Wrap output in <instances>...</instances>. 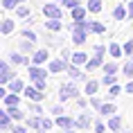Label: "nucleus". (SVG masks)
<instances>
[{
	"label": "nucleus",
	"mask_w": 133,
	"mask_h": 133,
	"mask_svg": "<svg viewBox=\"0 0 133 133\" xmlns=\"http://www.w3.org/2000/svg\"><path fill=\"white\" fill-rule=\"evenodd\" d=\"M79 97V90L75 84H63L59 86V99L61 102H68V99H77Z\"/></svg>",
	"instance_id": "1"
},
{
	"label": "nucleus",
	"mask_w": 133,
	"mask_h": 133,
	"mask_svg": "<svg viewBox=\"0 0 133 133\" xmlns=\"http://www.w3.org/2000/svg\"><path fill=\"white\" fill-rule=\"evenodd\" d=\"M43 16L45 18H59V21H63V11L56 2H45L43 5Z\"/></svg>",
	"instance_id": "2"
},
{
	"label": "nucleus",
	"mask_w": 133,
	"mask_h": 133,
	"mask_svg": "<svg viewBox=\"0 0 133 133\" xmlns=\"http://www.w3.org/2000/svg\"><path fill=\"white\" fill-rule=\"evenodd\" d=\"M68 65H70V61H65V59H52V61L48 63V70L52 72V75H59V72H65L68 70Z\"/></svg>",
	"instance_id": "3"
},
{
	"label": "nucleus",
	"mask_w": 133,
	"mask_h": 133,
	"mask_svg": "<svg viewBox=\"0 0 133 133\" xmlns=\"http://www.w3.org/2000/svg\"><path fill=\"white\" fill-rule=\"evenodd\" d=\"M9 61L14 63V65H32V54H25V52H21V50H18V52H11V54H9Z\"/></svg>",
	"instance_id": "4"
},
{
	"label": "nucleus",
	"mask_w": 133,
	"mask_h": 133,
	"mask_svg": "<svg viewBox=\"0 0 133 133\" xmlns=\"http://www.w3.org/2000/svg\"><path fill=\"white\" fill-rule=\"evenodd\" d=\"M14 77L16 75L11 70V65H9V61H0V84H9Z\"/></svg>",
	"instance_id": "5"
},
{
	"label": "nucleus",
	"mask_w": 133,
	"mask_h": 133,
	"mask_svg": "<svg viewBox=\"0 0 133 133\" xmlns=\"http://www.w3.org/2000/svg\"><path fill=\"white\" fill-rule=\"evenodd\" d=\"M27 75H29L32 81H38V79H45V77H48V70H43L41 65L32 63V65H27Z\"/></svg>",
	"instance_id": "6"
},
{
	"label": "nucleus",
	"mask_w": 133,
	"mask_h": 133,
	"mask_svg": "<svg viewBox=\"0 0 133 133\" xmlns=\"http://www.w3.org/2000/svg\"><path fill=\"white\" fill-rule=\"evenodd\" d=\"M25 97L29 99V102H43V97H45V92L38 90L34 84L32 86H25Z\"/></svg>",
	"instance_id": "7"
},
{
	"label": "nucleus",
	"mask_w": 133,
	"mask_h": 133,
	"mask_svg": "<svg viewBox=\"0 0 133 133\" xmlns=\"http://www.w3.org/2000/svg\"><path fill=\"white\" fill-rule=\"evenodd\" d=\"M102 65H104V54L102 52H95V56H90L88 63H86V70L92 72V70H97V68H102Z\"/></svg>",
	"instance_id": "8"
},
{
	"label": "nucleus",
	"mask_w": 133,
	"mask_h": 133,
	"mask_svg": "<svg viewBox=\"0 0 133 133\" xmlns=\"http://www.w3.org/2000/svg\"><path fill=\"white\" fill-rule=\"evenodd\" d=\"M65 75H68V77H72V79H77V81H88V77L79 70V65H75V63H70V65H68Z\"/></svg>",
	"instance_id": "9"
},
{
	"label": "nucleus",
	"mask_w": 133,
	"mask_h": 133,
	"mask_svg": "<svg viewBox=\"0 0 133 133\" xmlns=\"http://www.w3.org/2000/svg\"><path fill=\"white\" fill-rule=\"evenodd\" d=\"M90 124H95V122H92V117H90V113L84 111V113L77 117V124H75V129H90Z\"/></svg>",
	"instance_id": "10"
},
{
	"label": "nucleus",
	"mask_w": 133,
	"mask_h": 133,
	"mask_svg": "<svg viewBox=\"0 0 133 133\" xmlns=\"http://www.w3.org/2000/svg\"><path fill=\"white\" fill-rule=\"evenodd\" d=\"M9 113V117L14 119V122H23V119H27L25 117V111H21V106H5Z\"/></svg>",
	"instance_id": "11"
},
{
	"label": "nucleus",
	"mask_w": 133,
	"mask_h": 133,
	"mask_svg": "<svg viewBox=\"0 0 133 133\" xmlns=\"http://www.w3.org/2000/svg\"><path fill=\"white\" fill-rule=\"evenodd\" d=\"M25 124H27V129H32V131H41L43 129V117L41 115H32V117H27L25 119Z\"/></svg>",
	"instance_id": "12"
},
{
	"label": "nucleus",
	"mask_w": 133,
	"mask_h": 133,
	"mask_svg": "<svg viewBox=\"0 0 133 133\" xmlns=\"http://www.w3.org/2000/svg\"><path fill=\"white\" fill-rule=\"evenodd\" d=\"M88 29H72V43L75 45H84L86 43V38H88Z\"/></svg>",
	"instance_id": "13"
},
{
	"label": "nucleus",
	"mask_w": 133,
	"mask_h": 133,
	"mask_svg": "<svg viewBox=\"0 0 133 133\" xmlns=\"http://www.w3.org/2000/svg\"><path fill=\"white\" fill-rule=\"evenodd\" d=\"M108 131H113V133H124V129H122V117L111 115V117H108Z\"/></svg>",
	"instance_id": "14"
},
{
	"label": "nucleus",
	"mask_w": 133,
	"mask_h": 133,
	"mask_svg": "<svg viewBox=\"0 0 133 133\" xmlns=\"http://www.w3.org/2000/svg\"><path fill=\"white\" fill-rule=\"evenodd\" d=\"M54 119H56V126H59V129H72V126L77 124V119L68 117V115H59V117H54Z\"/></svg>",
	"instance_id": "15"
},
{
	"label": "nucleus",
	"mask_w": 133,
	"mask_h": 133,
	"mask_svg": "<svg viewBox=\"0 0 133 133\" xmlns=\"http://www.w3.org/2000/svg\"><path fill=\"white\" fill-rule=\"evenodd\" d=\"M0 131H11V117H9L7 108L0 111Z\"/></svg>",
	"instance_id": "16"
},
{
	"label": "nucleus",
	"mask_w": 133,
	"mask_h": 133,
	"mask_svg": "<svg viewBox=\"0 0 133 133\" xmlns=\"http://www.w3.org/2000/svg\"><path fill=\"white\" fill-rule=\"evenodd\" d=\"M14 27H16V23L11 21V18H2V23H0V34L9 36L11 32H14Z\"/></svg>",
	"instance_id": "17"
},
{
	"label": "nucleus",
	"mask_w": 133,
	"mask_h": 133,
	"mask_svg": "<svg viewBox=\"0 0 133 133\" xmlns=\"http://www.w3.org/2000/svg\"><path fill=\"white\" fill-rule=\"evenodd\" d=\"M48 59H50V52H48V50H36L34 54H32V63H36V65L45 63Z\"/></svg>",
	"instance_id": "18"
},
{
	"label": "nucleus",
	"mask_w": 133,
	"mask_h": 133,
	"mask_svg": "<svg viewBox=\"0 0 133 133\" xmlns=\"http://www.w3.org/2000/svg\"><path fill=\"white\" fill-rule=\"evenodd\" d=\"M2 104L5 106H21V97H18V92H11L9 90L5 97H2Z\"/></svg>",
	"instance_id": "19"
},
{
	"label": "nucleus",
	"mask_w": 133,
	"mask_h": 133,
	"mask_svg": "<svg viewBox=\"0 0 133 133\" xmlns=\"http://www.w3.org/2000/svg\"><path fill=\"white\" fill-rule=\"evenodd\" d=\"M115 113H117V108H115V104H111V102H104L102 108H99V115H102V117H111Z\"/></svg>",
	"instance_id": "20"
},
{
	"label": "nucleus",
	"mask_w": 133,
	"mask_h": 133,
	"mask_svg": "<svg viewBox=\"0 0 133 133\" xmlns=\"http://www.w3.org/2000/svg\"><path fill=\"white\" fill-rule=\"evenodd\" d=\"M7 88L11 92H25V84H23V79H18V77H14L11 81L7 84Z\"/></svg>",
	"instance_id": "21"
},
{
	"label": "nucleus",
	"mask_w": 133,
	"mask_h": 133,
	"mask_svg": "<svg viewBox=\"0 0 133 133\" xmlns=\"http://www.w3.org/2000/svg\"><path fill=\"white\" fill-rule=\"evenodd\" d=\"M88 32L90 34H104L106 27H104V23H99V21H88Z\"/></svg>",
	"instance_id": "22"
},
{
	"label": "nucleus",
	"mask_w": 133,
	"mask_h": 133,
	"mask_svg": "<svg viewBox=\"0 0 133 133\" xmlns=\"http://www.w3.org/2000/svg\"><path fill=\"white\" fill-rule=\"evenodd\" d=\"M34 45H36L34 41H27V38H25V41L18 43V50H21V52H25V54H34V52H36Z\"/></svg>",
	"instance_id": "23"
},
{
	"label": "nucleus",
	"mask_w": 133,
	"mask_h": 133,
	"mask_svg": "<svg viewBox=\"0 0 133 133\" xmlns=\"http://www.w3.org/2000/svg\"><path fill=\"white\" fill-rule=\"evenodd\" d=\"M61 21H59V18H48V21H45V29H48V32H61Z\"/></svg>",
	"instance_id": "24"
},
{
	"label": "nucleus",
	"mask_w": 133,
	"mask_h": 133,
	"mask_svg": "<svg viewBox=\"0 0 133 133\" xmlns=\"http://www.w3.org/2000/svg\"><path fill=\"white\" fill-rule=\"evenodd\" d=\"M70 63H75V65H86L88 63V54L86 52H72V61Z\"/></svg>",
	"instance_id": "25"
},
{
	"label": "nucleus",
	"mask_w": 133,
	"mask_h": 133,
	"mask_svg": "<svg viewBox=\"0 0 133 133\" xmlns=\"http://www.w3.org/2000/svg\"><path fill=\"white\" fill-rule=\"evenodd\" d=\"M113 18H115V21H124V18H129V11H126L124 5H117V7L113 9Z\"/></svg>",
	"instance_id": "26"
},
{
	"label": "nucleus",
	"mask_w": 133,
	"mask_h": 133,
	"mask_svg": "<svg viewBox=\"0 0 133 133\" xmlns=\"http://www.w3.org/2000/svg\"><path fill=\"white\" fill-rule=\"evenodd\" d=\"M97 88H99V81H95V79H88V81H86V88H84V92L88 95V97H92V95L97 92Z\"/></svg>",
	"instance_id": "27"
},
{
	"label": "nucleus",
	"mask_w": 133,
	"mask_h": 133,
	"mask_svg": "<svg viewBox=\"0 0 133 133\" xmlns=\"http://www.w3.org/2000/svg\"><path fill=\"white\" fill-rule=\"evenodd\" d=\"M108 54H111L113 59H119V56L124 54V48L117 45V43H111V45H108Z\"/></svg>",
	"instance_id": "28"
},
{
	"label": "nucleus",
	"mask_w": 133,
	"mask_h": 133,
	"mask_svg": "<svg viewBox=\"0 0 133 133\" xmlns=\"http://www.w3.org/2000/svg\"><path fill=\"white\" fill-rule=\"evenodd\" d=\"M70 14H72V21H84L86 14H88V9H84V7H75V9H70Z\"/></svg>",
	"instance_id": "29"
},
{
	"label": "nucleus",
	"mask_w": 133,
	"mask_h": 133,
	"mask_svg": "<svg viewBox=\"0 0 133 133\" xmlns=\"http://www.w3.org/2000/svg\"><path fill=\"white\" fill-rule=\"evenodd\" d=\"M122 72H124V77H126V79H131V77H133V56H129V59H126V63L122 65Z\"/></svg>",
	"instance_id": "30"
},
{
	"label": "nucleus",
	"mask_w": 133,
	"mask_h": 133,
	"mask_svg": "<svg viewBox=\"0 0 133 133\" xmlns=\"http://www.w3.org/2000/svg\"><path fill=\"white\" fill-rule=\"evenodd\" d=\"M86 9H88L90 14H99V11H102V0H88Z\"/></svg>",
	"instance_id": "31"
},
{
	"label": "nucleus",
	"mask_w": 133,
	"mask_h": 133,
	"mask_svg": "<svg viewBox=\"0 0 133 133\" xmlns=\"http://www.w3.org/2000/svg\"><path fill=\"white\" fill-rule=\"evenodd\" d=\"M102 70H104V75H115L119 68H117V63H115V61H108V63L102 65Z\"/></svg>",
	"instance_id": "32"
},
{
	"label": "nucleus",
	"mask_w": 133,
	"mask_h": 133,
	"mask_svg": "<svg viewBox=\"0 0 133 133\" xmlns=\"http://www.w3.org/2000/svg\"><path fill=\"white\" fill-rule=\"evenodd\" d=\"M21 36H23V38H27V41H38V36H36V32H32V29H29V27H25V29H21Z\"/></svg>",
	"instance_id": "33"
},
{
	"label": "nucleus",
	"mask_w": 133,
	"mask_h": 133,
	"mask_svg": "<svg viewBox=\"0 0 133 133\" xmlns=\"http://www.w3.org/2000/svg\"><path fill=\"white\" fill-rule=\"evenodd\" d=\"M119 92H122V88H119L117 84H113V86H108V92H106V97H108V99H115Z\"/></svg>",
	"instance_id": "34"
},
{
	"label": "nucleus",
	"mask_w": 133,
	"mask_h": 133,
	"mask_svg": "<svg viewBox=\"0 0 133 133\" xmlns=\"http://www.w3.org/2000/svg\"><path fill=\"white\" fill-rule=\"evenodd\" d=\"M43 41L48 43V45H61V38H56L52 34H43Z\"/></svg>",
	"instance_id": "35"
},
{
	"label": "nucleus",
	"mask_w": 133,
	"mask_h": 133,
	"mask_svg": "<svg viewBox=\"0 0 133 133\" xmlns=\"http://www.w3.org/2000/svg\"><path fill=\"white\" fill-rule=\"evenodd\" d=\"M27 108L32 111V115H43V108H41V104H38V102H29Z\"/></svg>",
	"instance_id": "36"
},
{
	"label": "nucleus",
	"mask_w": 133,
	"mask_h": 133,
	"mask_svg": "<svg viewBox=\"0 0 133 133\" xmlns=\"http://www.w3.org/2000/svg\"><path fill=\"white\" fill-rule=\"evenodd\" d=\"M102 84H104V86L117 84V75H104V77H102Z\"/></svg>",
	"instance_id": "37"
},
{
	"label": "nucleus",
	"mask_w": 133,
	"mask_h": 133,
	"mask_svg": "<svg viewBox=\"0 0 133 133\" xmlns=\"http://www.w3.org/2000/svg\"><path fill=\"white\" fill-rule=\"evenodd\" d=\"M16 14H18V18H27V16H32V14H29V7H25V5H18V7H16Z\"/></svg>",
	"instance_id": "38"
},
{
	"label": "nucleus",
	"mask_w": 133,
	"mask_h": 133,
	"mask_svg": "<svg viewBox=\"0 0 133 133\" xmlns=\"http://www.w3.org/2000/svg\"><path fill=\"white\" fill-rule=\"evenodd\" d=\"M95 133H106L108 131V124H104V122H102V119H95Z\"/></svg>",
	"instance_id": "39"
},
{
	"label": "nucleus",
	"mask_w": 133,
	"mask_h": 133,
	"mask_svg": "<svg viewBox=\"0 0 133 133\" xmlns=\"http://www.w3.org/2000/svg\"><path fill=\"white\" fill-rule=\"evenodd\" d=\"M21 2H25V0H2V7L5 9H16Z\"/></svg>",
	"instance_id": "40"
},
{
	"label": "nucleus",
	"mask_w": 133,
	"mask_h": 133,
	"mask_svg": "<svg viewBox=\"0 0 133 133\" xmlns=\"http://www.w3.org/2000/svg\"><path fill=\"white\" fill-rule=\"evenodd\" d=\"M122 48H124V54H126V56H133V38H129Z\"/></svg>",
	"instance_id": "41"
},
{
	"label": "nucleus",
	"mask_w": 133,
	"mask_h": 133,
	"mask_svg": "<svg viewBox=\"0 0 133 133\" xmlns=\"http://www.w3.org/2000/svg\"><path fill=\"white\" fill-rule=\"evenodd\" d=\"M88 99H90V106L95 108V111H99V108H102V104H104V102H102L99 97H95V95H92V97H88Z\"/></svg>",
	"instance_id": "42"
},
{
	"label": "nucleus",
	"mask_w": 133,
	"mask_h": 133,
	"mask_svg": "<svg viewBox=\"0 0 133 133\" xmlns=\"http://www.w3.org/2000/svg\"><path fill=\"white\" fill-rule=\"evenodd\" d=\"M61 5L68 9H75V7H79V0H61Z\"/></svg>",
	"instance_id": "43"
},
{
	"label": "nucleus",
	"mask_w": 133,
	"mask_h": 133,
	"mask_svg": "<svg viewBox=\"0 0 133 133\" xmlns=\"http://www.w3.org/2000/svg\"><path fill=\"white\" fill-rule=\"evenodd\" d=\"M50 113H52V117H59V115H63V106H52V108H50Z\"/></svg>",
	"instance_id": "44"
},
{
	"label": "nucleus",
	"mask_w": 133,
	"mask_h": 133,
	"mask_svg": "<svg viewBox=\"0 0 133 133\" xmlns=\"http://www.w3.org/2000/svg\"><path fill=\"white\" fill-rule=\"evenodd\" d=\"M56 122H52V119L50 117H43V129H45V131H52V126H54Z\"/></svg>",
	"instance_id": "45"
},
{
	"label": "nucleus",
	"mask_w": 133,
	"mask_h": 133,
	"mask_svg": "<svg viewBox=\"0 0 133 133\" xmlns=\"http://www.w3.org/2000/svg\"><path fill=\"white\" fill-rule=\"evenodd\" d=\"M32 84H34L38 90H45V88H48V81H45V79H38V81H32Z\"/></svg>",
	"instance_id": "46"
},
{
	"label": "nucleus",
	"mask_w": 133,
	"mask_h": 133,
	"mask_svg": "<svg viewBox=\"0 0 133 133\" xmlns=\"http://www.w3.org/2000/svg\"><path fill=\"white\" fill-rule=\"evenodd\" d=\"M61 59H65V61H72V52L68 48H63L61 50Z\"/></svg>",
	"instance_id": "47"
},
{
	"label": "nucleus",
	"mask_w": 133,
	"mask_h": 133,
	"mask_svg": "<svg viewBox=\"0 0 133 133\" xmlns=\"http://www.w3.org/2000/svg\"><path fill=\"white\" fill-rule=\"evenodd\" d=\"M90 104V99H84V97H77V106L79 108H86V106Z\"/></svg>",
	"instance_id": "48"
},
{
	"label": "nucleus",
	"mask_w": 133,
	"mask_h": 133,
	"mask_svg": "<svg viewBox=\"0 0 133 133\" xmlns=\"http://www.w3.org/2000/svg\"><path fill=\"white\" fill-rule=\"evenodd\" d=\"M25 25H27V27H32V25H36V16H27V18H25Z\"/></svg>",
	"instance_id": "49"
},
{
	"label": "nucleus",
	"mask_w": 133,
	"mask_h": 133,
	"mask_svg": "<svg viewBox=\"0 0 133 133\" xmlns=\"http://www.w3.org/2000/svg\"><path fill=\"white\" fill-rule=\"evenodd\" d=\"M11 133H27V129L21 126V124H16V126H11Z\"/></svg>",
	"instance_id": "50"
},
{
	"label": "nucleus",
	"mask_w": 133,
	"mask_h": 133,
	"mask_svg": "<svg viewBox=\"0 0 133 133\" xmlns=\"http://www.w3.org/2000/svg\"><path fill=\"white\" fill-rule=\"evenodd\" d=\"M126 11H129V18H133V0L126 2Z\"/></svg>",
	"instance_id": "51"
},
{
	"label": "nucleus",
	"mask_w": 133,
	"mask_h": 133,
	"mask_svg": "<svg viewBox=\"0 0 133 133\" xmlns=\"http://www.w3.org/2000/svg\"><path fill=\"white\" fill-rule=\"evenodd\" d=\"M95 52H102V54H106V48H104V45H95Z\"/></svg>",
	"instance_id": "52"
},
{
	"label": "nucleus",
	"mask_w": 133,
	"mask_h": 133,
	"mask_svg": "<svg viewBox=\"0 0 133 133\" xmlns=\"http://www.w3.org/2000/svg\"><path fill=\"white\" fill-rule=\"evenodd\" d=\"M124 90H126V92H133V81H129V84H126Z\"/></svg>",
	"instance_id": "53"
},
{
	"label": "nucleus",
	"mask_w": 133,
	"mask_h": 133,
	"mask_svg": "<svg viewBox=\"0 0 133 133\" xmlns=\"http://www.w3.org/2000/svg\"><path fill=\"white\" fill-rule=\"evenodd\" d=\"M65 133H77V131H75V126H72V129H65Z\"/></svg>",
	"instance_id": "54"
},
{
	"label": "nucleus",
	"mask_w": 133,
	"mask_h": 133,
	"mask_svg": "<svg viewBox=\"0 0 133 133\" xmlns=\"http://www.w3.org/2000/svg\"><path fill=\"white\" fill-rule=\"evenodd\" d=\"M36 133H50V131H45V129H41V131H36Z\"/></svg>",
	"instance_id": "55"
},
{
	"label": "nucleus",
	"mask_w": 133,
	"mask_h": 133,
	"mask_svg": "<svg viewBox=\"0 0 133 133\" xmlns=\"http://www.w3.org/2000/svg\"><path fill=\"white\" fill-rule=\"evenodd\" d=\"M124 133H133V131H124Z\"/></svg>",
	"instance_id": "56"
},
{
	"label": "nucleus",
	"mask_w": 133,
	"mask_h": 133,
	"mask_svg": "<svg viewBox=\"0 0 133 133\" xmlns=\"http://www.w3.org/2000/svg\"><path fill=\"white\" fill-rule=\"evenodd\" d=\"M124 2H129V0H124Z\"/></svg>",
	"instance_id": "57"
}]
</instances>
